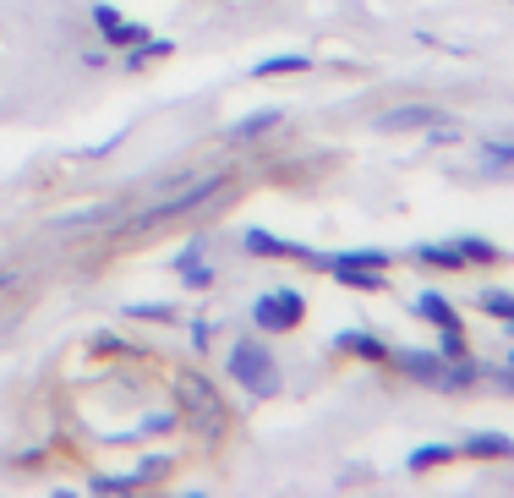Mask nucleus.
<instances>
[{"instance_id":"5","label":"nucleus","mask_w":514,"mask_h":498,"mask_svg":"<svg viewBox=\"0 0 514 498\" xmlns=\"http://www.w3.org/2000/svg\"><path fill=\"white\" fill-rule=\"evenodd\" d=\"M241 247H247L252 258H296V263H318V269H323V252L301 247V241H285V236H274V230H263V225H247Z\"/></svg>"},{"instance_id":"6","label":"nucleus","mask_w":514,"mask_h":498,"mask_svg":"<svg viewBox=\"0 0 514 498\" xmlns=\"http://www.w3.org/2000/svg\"><path fill=\"white\" fill-rule=\"evenodd\" d=\"M323 269H329L334 280L345 285V291H361V296H372V291H389V280H383V269H367V263L345 258V252H334V258H323Z\"/></svg>"},{"instance_id":"4","label":"nucleus","mask_w":514,"mask_h":498,"mask_svg":"<svg viewBox=\"0 0 514 498\" xmlns=\"http://www.w3.org/2000/svg\"><path fill=\"white\" fill-rule=\"evenodd\" d=\"M301 318H307V296H301L296 285H279V291H263L252 301V329L257 334H290V329H301Z\"/></svg>"},{"instance_id":"14","label":"nucleus","mask_w":514,"mask_h":498,"mask_svg":"<svg viewBox=\"0 0 514 498\" xmlns=\"http://www.w3.org/2000/svg\"><path fill=\"white\" fill-rule=\"evenodd\" d=\"M307 55L301 50H290V55H268V61H257L252 66V83H268V77H296V72H307Z\"/></svg>"},{"instance_id":"13","label":"nucleus","mask_w":514,"mask_h":498,"mask_svg":"<svg viewBox=\"0 0 514 498\" xmlns=\"http://www.w3.org/2000/svg\"><path fill=\"white\" fill-rule=\"evenodd\" d=\"M416 312H422L427 323H438V329H465V323H460V307H454L449 296H438V291H422V296H416Z\"/></svg>"},{"instance_id":"17","label":"nucleus","mask_w":514,"mask_h":498,"mask_svg":"<svg viewBox=\"0 0 514 498\" xmlns=\"http://www.w3.org/2000/svg\"><path fill=\"white\" fill-rule=\"evenodd\" d=\"M279 121H285L279 110H257V115H247V121H236V126H230V143H252V137L274 132Z\"/></svg>"},{"instance_id":"12","label":"nucleus","mask_w":514,"mask_h":498,"mask_svg":"<svg viewBox=\"0 0 514 498\" xmlns=\"http://www.w3.org/2000/svg\"><path fill=\"white\" fill-rule=\"evenodd\" d=\"M460 455H471V460H514V438L509 433H471L460 444Z\"/></svg>"},{"instance_id":"9","label":"nucleus","mask_w":514,"mask_h":498,"mask_svg":"<svg viewBox=\"0 0 514 498\" xmlns=\"http://www.w3.org/2000/svg\"><path fill=\"white\" fill-rule=\"evenodd\" d=\"M449 121L438 104H400V110H383L378 115V132H427V126Z\"/></svg>"},{"instance_id":"18","label":"nucleus","mask_w":514,"mask_h":498,"mask_svg":"<svg viewBox=\"0 0 514 498\" xmlns=\"http://www.w3.org/2000/svg\"><path fill=\"white\" fill-rule=\"evenodd\" d=\"M454 455H460L454 444H422V449H411V455H405V466H411V471H432V466H449Z\"/></svg>"},{"instance_id":"2","label":"nucleus","mask_w":514,"mask_h":498,"mask_svg":"<svg viewBox=\"0 0 514 498\" xmlns=\"http://www.w3.org/2000/svg\"><path fill=\"white\" fill-rule=\"evenodd\" d=\"M225 373L236 378V384L247 389L252 400H274V395H279V362H274V351H268L263 334H241V340L230 345Z\"/></svg>"},{"instance_id":"20","label":"nucleus","mask_w":514,"mask_h":498,"mask_svg":"<svg viewBox=\"0 0 514 498\" xmlns=\"http://www.w3.org/2000/svg\"><path fill=\"white\" fill-rule=\"evenodd\" d=\"M482 154H487V165L514 170V137H487V143H482Z\"/></svg>"},{"instance_id":"25","label":"nucleus","mask_w":514,"mask_h":498,"mask_svg":"<svg viewBox=\"0 0 514 498\" xmlns=\"http://www.w3.org/2000/svg\"><path fill=\"white\" fill-rule=\"evenodd\" d=\"M345 258L367 263V269H389V252H378V247H367V252H345Z\"/></svg>"},{"instance_id":"8","label":"nucleus","mask_w":514,"mask_h":498,"mask_svg":"<svg viewBox=\"0 0 514 498\" xmlns=\"http://www.w3.org/2000/svg\"><path fill=\"white\" fill-rule=\"evenodd\" d=\"M389 367H400L411 384H443V367H449V356L443 351H389Z\"/></svg>"},{"instance_id":"10","label":"nucleus","mask_w":514,"mask_h":498,"mask_svg":"<svg viewBox=\"0 0 514 498\" xmlns=\"http://www.w3.org/2000/svg\"><path fill=\"white\" fill-rule=\"evenodd\" d=\"M170 55H175L170 39H154V33H143L137 44H126V50H121V66H126V72H148L154 61H170Z\"/></svg>"},{"instance_id":"26","label":"nucleus","mask_w":514,"mask_h":498,"mask_svg":"<svg viewBox=\"0 0 514 498\" xmlns=\"http://www.w3.org/2000/svg\"><path fill=\"white\" fill-rule=\"evenodd\" d=\"M509 373H514V351H509Z\"/></svg>"},{"instance_id":"1","label":"nucleus","mask_w":514,"mask_h":498,"mask_svg":"<svg viewBox=\"0 0 514 498\" xmlns=\"http://www.w3.org/2000/svg\"><path fill=\"white\" fill-rule=\"evenodd\" d=\"M165 384H170V400L186 427H197L203 438H219L230 427V405L208 373H197V367H165Z\"/></svg>"},{"instance_id":"21","label":"nucleus","mask_w":514,"mask_h":498,"mask_svg":"<svg viewBox=\"0 0 514 498\" xmlns=\"http://www.w3.org/2000/svg\"><path fill=\"white\" fill-rule=\"evenodd\" d=\"M181 280H186V291H208V285H214L219 274H214V263L197 258V263H186V269H181Z\"/></svg>"},{"instance_id":"24","label":"nucleus","mask_w":514,"mask_h":498,"mask_svg":"<svg viewBox=\"0 0 514 498\" xmlns=\"http://www.w3.org/2000/svg\"><path fill=\"white\" fill-rule=\"evenodd\" d=\"M203 247H208L203 236H197V241H186V247L175 252V269H186V263H197V258H203Z\"/></svg>"},{"instance_id":"23","label":"nucleus","mask_w":514,"mask_h":498,"mask_svg":"<svg viewBox=\"0 0 514 498\" xmlns=\"http://www.w3.org/2000/svg\"><path fill=\"white\" fill-rule=\"evenodd\" d=\"M214 334H219V323H208V318L192 323V345H197V351H208V345H214Z\"/></svg>"},{"instance_id":"7","label":"nucleus","mask_w":514,"mask_h":498,"mask_svg":"<svg viewBox=\"0 0 514 498\" xmlns=\"http://www.w3.org/2000/svg\"><path fill=\"white\" fill-rule=\"evenodd\" d=\"M93 28H99V39L110 44V50H126V44H137L143 39V22H132V17H121V11L110 6V0H99V6H93Z\"/></svg>"},{"instance_id":"3","label":"nucleus","mask_w":514,"mask_h":498,"mask_svg":"<svg viewBox=\"0 0 514 498\" xmlns=\"http://www.w3.org/2000/svg\"><path fill=\"white\" fill-rule=\"evenodd\" d=\"M225 187H230L225 170H214V176H197V181H186V187L175 192V198H159V203H148L143 214H132L121 230H154V225H165V219H181V214H192V208L214 203Z\"/></svg>"},{"instance_id":"27","label":"nucleus","mask_w":514,"mask_h":498,"mask_svg":"<svg viewBox=\"0 0 514 498\" xmlns=\"http://www.w3.org/2000/svg\"><path fill=\"white\" fill-rule=\"evenodd\" d=\"M6 285H11V280H0V291H6Z\"/></svg>"},{"instance_id":"11","label":"nucleus","mask_w":514,"mask_h":498,"mask_svg":"<svg viewBox=\"0 0 514 498\" xmlns=\"http://www.w3.org/2000/svg\"><path fill=\"white\" fill-rule=\"evenodd\" d=\"M334 351H340V356H361V362H389V345H383L378 334H367V329L334 334Z\"/></svg>"},{"instance_id":"19","label":"nucleus","mask_w":514,"mask_h":498,"mask_svg":"<svg viewBox=\"0 0 514 498\" xmlns=\"http://www.w3.org/2000/svg\"><path fill=\"white\" fill-rule=\"evenodd\" d=\"M126 318H137V323H175V307H170V301H132Z\"/></svg>"},{"instance_id":"16","label":"nucleus","mask_w":514,"mask_h":498,"mask_svg":"<svg viewBox=\"0 0 514 498\" xmlns=\"http://www.w3.org/2000/svg\"><path fill=\"white\" fill-rule=\"evenodd\" d=\"M454 252L465 258V269H471V263H482V269H493V263H504V252H498L493 241H482V236H454Z\"/></svg>"},{"instance_id":"22","label":"nucleus","mask_w":514,"mask_h":498,"mask_svg":"<svg viewBox=\"0 0 514 498\" xmlns=\"http://www.w3.org/2000/svg\"><path fill=\"white\" fill-rule=\"evenodd\" d=\"M438 334H443V345H438V351L449 356V362H454V356H471V351H465V329H438Z\"/></svg>"},{"instance_id":"15","label":"nucleus","mask_w":514,"mask_h":498,"mask_svg":"<svg viewBox=\"0 0 514 498\" xmlns=\"http://www.w3.org/2000/svg\"><path fill=\"white\" fill-rule=\"evenodd\" d=\"M411 258L422 263V269H449V274H454V269H465V258L454 252V241H422Z\"/></svg>"}]
</instances>
